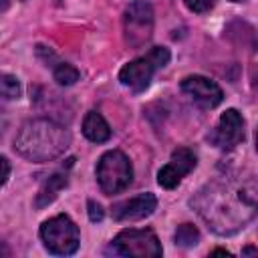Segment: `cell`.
<instances>
[{"label": "cell", "mask_w": 258, "mask_h": 258, "mask_svg": "<svg viewBox=\"0 0 258 258\" xmlns=\"http://www.w3.org/2000/svg\"><path fill=\"white\" fill-rule=\"evenodd\" d=\"M191 204L214 232L232 234L258 214V183L214 181L200 189Z\"/></svg>", "instance_id": "obj_1"}, {"label": "cell", "mask_w": 258, "mask_h": 258, "mask_svg": "<svg viewBox=\"0 0 258 258\" xmlns=\"http://www.w3.org/2000/svg\"><path fill=\"white\" fill-rule=\"evenodd\" d=\"M69 143V131L50 119H32L14 137V149L30 161H52L67 151Z\"/></svg>", "instance_id": "obj_2"}, {"label": "cell", "mask_w": 258, "mask_h": 258, "mask_svg": "<svg viewBox=\"0 0 258 258\" xmlns=\"http://www.w3.org/2000/svg\"><path fill=\"white\" fill-rule=\"evenodd\" d=\"M167 62H169V50L165 46H153L145 56L127 62L119 71V81L121 85L129 87L135 93L145 91L153 79V73L157 69H163Z\"/></svg>", "instance_id": "obj_3"}, {"label": "cell", "mask_w": 258, "mask_h": 258, "mask_svg": "<svg viewBox=\"0 0 258 258\" xmlns=\"http://www.w3.org/2000/svg\"><path fill=\"white\" fill-rule=\"evenodd\" d=\"M40 240L50 254L71 256L79 248V228L69 216L58 214L40 226Z\"/></svg>", "instance_id": "obj_4"}, {"label": "cell", "mask_w": 258, "mask_h": 258, "mask_svg": "<svg viewBox=\"0 0 258 258\" xmlns=\"http://www.w3.org/2000/svg\"><path fill=\"white\" fill-rule=\"evenodd\" d=\"M133 179V167L125 153L113 149L107 151L97 163V181L109 196L123 191Z\"/></svg>", "instance_id": "obj_5"}, {"label": "cell", "mask_w": 258, "mask_h": 258, "mask_svg": "<svg viewBox=\"0 0 258 258\" xmlns=\"http://www.w3.org/2000/svg\"><path fill=\"white\" fill-rule=\"evenodd\" d=\"M111 250L121 256L129 258H159L161 256V244L157 236L151 230H123L115 236Z\"/></svg>", "instance_id": "obj_6"}, {"label": "cell", "mask_w": 258, "mask_h": 258, "mask_svg": "<svg viewBox=\"0 0 258 258\" xmlns=\"http://www.w3.org/2000/svg\"><path fill=\"white\" fill-rule=\"evenodd\" d=\"M153 30V8L145 0H133L125 10V36L135 48L143 46L151 38Z\"/></svg>", "instance_id": "obj_7"}, {"label": "cell", "mask_w": 258, "mask_h": 258, "mask_svg": "<svg viewBox=\"0 0 258 258\" xmlns=\"http://www.w3.org/2000/svg\"><path fill=\"white\" fill-rule=\"evenodd\" d=\"M196 153L187 147H177L171 153V159L157 171V183L165 189H173L179 185V181L196 167Z\"/></svg>", "instance_id": "obj_8"}, {"label": "cell", "mask_w": 258, "mask_h": 258, "mask_svg": "<svg viewBox=\"0 0 258 258\" xmlns=\"http://www.w3.org/2000/svg\"><path fill=\"white\" fill-rule=\"evenodd\" d=\"M181 91L202 109H214L224 101V93L218 87V83L202 75L185 77L181 81Z\"/></svg>", "instance_id": "obj_9"}, {"label": "cell", "mask_w": 258, "mask_h": 258, "mask_svg": "<svg viewBox=\"0 0 258 258\" xmlns=\"http://www.w3.org/2000/svg\"><path fill=\"white\" fill-rule=\"evenodd\" d=\"M244 139V119L236 109L222 113L216 129L210 133V141L220 149H232Z\"/></svg>", "instance_id": "obj_10"}, {"label": "cell", "mask_w": 258, "mask_h": 258, "mask_svg": "<svg viewBox=\"0 0 258 258\" xmlns=\"http://www.w3.org/2000/svg\"><path fill=\"white\" fill-rule=\"evenodd\" d=\"M157 208V198L153 194H139L135 198H129L125 202H119L113 206V218L117 222H135L141 218H147Z\"/></svg>", "instance_id": "obj_11"}, {"label": "cell", "mask_w": 258, "mask_h": 258, "mask_svg": "<svg viewBox=\"0 0 258 258\" xmlns=\"http://www.w3.org/2000/svg\"><path fill=\"white\" fill-rule=\"evenodd\" d=\"M83 135L93 143H105L111 137V127L99 111H89L83 119Z\"/></svg>", "instance_id": "obj_12"}, {"label": "cell", "mask_w": 258, "mask_h": 258, "mask_svg": "<svg viewBox=\"0 0 258 258\" xmlns=\"http://www.w3.org/2000/svg\"><path fill=\"white\" fill-rule=\"evenodd\" d=\"M67 173H52L44 183H42V187H40V191L36 194V202H34V206L36 208H44V206H48L54 198H56V194L67 185Z\"/></svg>", "instance_id": "obj_13"}, {"label": "cell", "mask_w": 258, "mask_h": 258, "mask_svg": "<svg viewBox=\"0 0 258 258\" xmlns=\"http://www.w3.org/2000/svg\"><path fill=\"white\" fill-rule=\"evenodd\" d=\"M175 244L181 246V248H191L200 242V232L196 226L191 224H181L177 230H175V236H173Z\"/></svg>", "instance_id": "obj_14"}, {"label": "cell", "mask_w": 258, "mask_h": 258, "mask_svg": "<svg viewBox=\"0 0 258 258\" xmlns=\"http://www.w3.org/2000/svg\"><path fill=\"white\" fill-rule=\"evenodd\" d=\"M52 75H54V81H56L58 85H64V87L75 85V83L79 81V77H81V73H79L73 64H69V62L56 64L54 71H52Z\"/></svg>", "instance_id": "obj_15"}, {"label": "cell", "mask_w": 258, "mask_h": 258, "mask_svg": "<svg viewBox=\"0 0 258 258\" xmlns=\"http://www.w3.org/2000/svg\"><path fill=\"white\" fill-rule=\"evenodd\" d=\"M0 87H2V97H4L6 101L20 97V83H18L16 77H12V75H2V77H0Z\"/></svg>", "instance_id": "obj_16"}, {"label": "cell", "mask_w": 258, "mask_h": 258, "mask_svg": "<svg viewBox=\"0 0 258 258\" xmlns=\"http://www.w3.org/2000/svg\"><path fill=\"white\" fill-rule=\"evenodd\" d=\"M183 2L191 12H208L216 0H183Z\"/></svg>", "instance_id": "obj_17"}, {"label": "cell", "mask_w": 258, "mask_h": 258, "mask_svg": "<svg viewBox=\"0 0 258 258\" xmlns=\"http://www.w3.org/2000/svg\"><path fill=\"white\" fill-rule=\"evenodd\" d=\"M87 208H89V220H91V222H101V220H103V216H105V212H103V208H101V204H97V202H93V200H89V204H87Z\"/></svg>", "instance_id": "obj_18"}, {"label": "cell", "mask_w": 258, "mask_h": 258, "mask_svg": "<svg viewBox=\"0 0 258 258\" xmlns=\"http://www.w3.org/2000/svg\"><path fill=\"white\" fill-rule=\"evenodd\" d=\"M0 163H2V183H6V181H8V177H10V163H8V159H6V157H2V159H0Z\"/></svg>", "instance_id": "obj_19"}, {"label": "cell", "mask_w": 258, "mask_h": 258, "mask_svg": "<svg viewBox=\"0 0 258 258\" xmlns=\"http://www.w3.org/2000/svg\"><path fill=\"white\" fill-rule=\"evenodd\" d=\"M244 254H258V250H256V248H246Z\"/></svg>", "instance_id": "obj_20"}, {"label": "cell", "mask_w": 258, "mask_h": 258, "mask_svg": "<svg viewBox=\"0 0 258 258\" xmlns=\"http://www.w3.org/2000/svg\"><path fill=\"white\" fill-rule=\"evenodd\" d=\"M212 254H230V252H228V250H214Z\"/></svg>", "instance_id": "obj_21"}, {"label": "cell", "mask_w": 258, "mask_h": 258, "mask_svg": "<svg viewBox=\"0 0 258 258\" xmlns=\"http://www.w3.org/2000/svg\"><path fill=\"white\" fill-rule=\"evenodd\" d=\"M256 151H258V127H256Z\"/></svg>", "instance_id": "obj_22"}, {"label": "cell", "mask_w": 258, "mask_h": 258, "mask_svg": "<svg viewBox=\"0 0 258 258\" xmlns=\"http://www.w3.org/2000/svg\"><path fill=\"white\" fill-rule=\"evenodd\" d=\"M232 2H242V0H232Z\"/></svg>", "instance_id": "obj_23"}]
</instances>
